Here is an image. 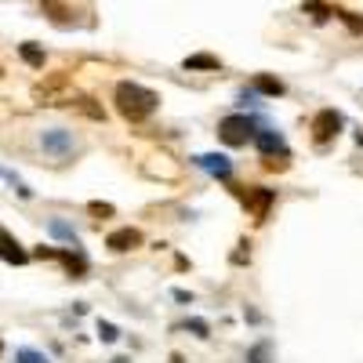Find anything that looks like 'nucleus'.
Instances as JSON below:
<instances>
[{"label": "nucleus", "instance_id": "15", "mask_svg": "<svg viewBox=\"0 0 363 363\" xmlns=\"http://www.w3.org/2000/svg\"><path fill=\"white\" fill-rule=\"evenodd\" d=\"M15 359H18V363H48V356H44V352H37V349H18V352H15Z\"/></svg>", "mask_w": 363, "mask_h": 363}, {"label": "nucleus", "instance_id": "9", "mask_svg": "<svg viewBox=\"0 0 363 363\" xmlns=\"http://www.w3.org/2000/svg\"><path fill=\"white\" fill-rule=\"evenodd\" d=\"M138 244H142V233H138V229H116V233L106 236V247L116 251V255H124V251H131V247H138Z\"/></svg>", "mask_w": 363, "mask_h": 363}, {"label": "nucleus", "instance_id": "5", "mask_svg": "<svg viewBox=\"0 0 363 363\" xmlns=\"http://www.w3.org/2000/svg\"><path fill=\"white\" fill-rule=\"evenodd\" d=\"M255 145L258 153L269 160V157H287V138L277 131V128H258L255 131Z\"/></svg>", "mask_w": 363, "mask_h": 363}, {"label": "nucleus", "instance_id": "7", "mask_svg": "<svg viewBox=\"0 0 363 363\" xmlns=\"http://www.w3.org/2000/svg\"><path fill=\"white\" fill-rule=\"evenodd\" d=\"M244 203H247V211H251V215L262 222V218L269 215V207L277 203V193H272V189H262V186H255V189H247Z\"/></svg>", "mask_w": 363, "mask_h": 363}, {"label": "nucleus", "instance_id": "20", "mask_svg": "<svg viewBox=\"0 0 363 363\" xmlns=\"http://www.w3.org/2000/svg\"><path fill=\"white\" fill-rule=\"evenodd\" d=\"M113 363H131V359H113Z\"/></svg>", "mask_w": 363, "mask_h": 363}, {"label": "nucleus", "instance_id": "3", "mask_svg": "<svg viewBox=\"0 0 363 363\" xmlns=\"http://www.w3.org/2000/svg\"><path fill=\"white\" fill-rule=\"evenodd\" d=\"M40 145H44V153H51L55 160H66V157L77 153V138H73V131H66V128L44 131V135H40Z\"/></svg>", "mask_w": 363, "mask_h": 363}, {"label": "nucleus", "instance_id": "11", "mask_svg": "<svg viewBox=\"0 0 363 363\" xmlns=\"http://www.w3.org/2000/svg\"><path fill=\"white\" fill-rule=\"evenodd\" d=\"M255 91H262V95H269V99H280L284 95V80H277V77H255Z\"/></svg>", "mask_w": 363, "mask_h": 363}, {"label": "nucleus", "instance_id": "16", "mask_svg": "<svg viewBox=\"0 0 363 363\" xmlns=\"http://www.w3.org/2000/svg\"><path fill=\"white\" fill-rule=\"evenodd\" d=\"M99 338H102V342H116V338H120V330H116L113 323L99 320Z\"/></svg>", "mask_w": 363, "mask_h": 363}, {"label": "nucleus", "instance_id": "17", "mask_svg": "<svg viewBox=\"0 0 363 363\" xmlns=\"http://www.w3.org/2000/svg\"><path fill=\"white\" fill-rule=\"evenodd\" d=\"M44 11H55V22H62V18H66V8L58 4V0H44Z\"/></svg>", "mask_w": 363, "mask_h": 363}, {"label": "nucleus", "instance_id": "18", "mask_svg": "<svg viewBox=\"0 0 363 363\" xmlns=\"http://www.w3.org/2000/svg\"><path fill=\"white\" fill-rule=\"evenodd\" d=\"M186 327L193 330V335H196V338H207V323H203V320H189Z\"/></svg>", "mask_w": 363, "mask_h": 363}, {"label": "nucleus", "instance_id": "13", "mask_svg": "<svg viewBox=\"0 0 363 363\" xmlns=\"http://www.w3.org/2000/svg\"><path fill=\"white\" fill-rule=\"evenodd\" d=\"M18 51H22V58H26V62L33 66V69H40V66H44V51H40L37 44H22Z\"/></svg>", "mask_w": 363, "mask_h": 363}, {"label": "nucleus", "instance_id": "19", "mask_svg": "<svg viewBox=\"0 0 363 363\" xmlns=\"http://www.w3.org/2000/svg\"><path fill=\"white\" fill-rule=\"evenodd\" d=\"M91 215H113L109 203H91Z\"/></svg>", "mask_w": 363, "mask_h": 363}, {"label": "nucleus", "instance_id": "4", "mask_svg": "<svg viewBox=\"0 0 363 363\" xmlns=\"http://www.w3.org/2000/svg\"><path fill=\"white\" fill-rule=\"evenodd\" d=\"M342 113H335V109H320L316 116H313V138L320 142V145H327L330 138H338V131H342Z\"/></svg>", "mask_w": 363, "mask_h": 363}, {"label": "nucleus", "instance_id": "21", "mask_svg": "<svg viewBox=\"0 0 363 363\" xmlns=\"http://www.w3.org/2000/svg\"><path fill=\"white\" fill-rule=\"evenodd\" d=\"M0 349H4V345H0Z\"/></svg>", "mask_w": 363, "mask_h": 363}, {"label": "nucleus", "instance_id": "14", "mask_svg": "<svg viewBox=\"0 0 363 363\" xmlns=\"http://www.w3.org/2000/svg\"><path fill=\"white\" fill-rule=\"evenodd\" d=\"M247 363H272V345H269V342H258V345L247 352Z\"/></svg>", "mask_w": 363, "mask_h": 363}, {"label": "nucleus", "instance_id": "1", "mask_svg": "<svg viewBox=\"0 0 363 363\" xmlns=\"http://www.w3.org/2000/svg\"><path fill=\"white\" fill-rule=\"evenodd\" d=\"M157 106H160L157 91H149V87H142L135 80H120L116 84V109L124 113L128 120H145Z\"/></svg>", "mask_w": 363, "mask_h": 363}, {"label": "nucleus", "instance_id": "12", "mask_svg": "<svg viewBox=\"0 0 363 363\" xmlns=\"http://www.w3.org/2000/svg\"><path fill=\"white\" fill-rule=\"evenodd\" d=\"M222 62L215 55H193V58H186V69H218Z\"/></svg>", "mask_w": 363, "mask_h": 363}, {"label": "nucleus", "instance_id": "8", "mask_svg": "<svg viewBox=\"0 0 363 363\" xmlns=\"http://www.w3.org/2000/svg\"><path fill=\"white\" fill-rule=\"evenodd\" d=\"M0 262H11V265H26L29 262V255L22 251V244L8 229H0Z\"/></svg>", "mask_w": 363, "mask_h": 363}, {"label": "nucleus", "instance_id": "10", "mask_svg": "<svg viewBox=\"0 0 363 363\" xmlns=\"http://www.w3.org/2000/svg\"><path fill=\"white\" fill-rule=\"evenodd\" d=\"M48 233H51L55 240H66L69 247H80V236H77V229H73V225H66L62 218H51V222H48Z\"/></svg>", "mask_w": 363, "mask_h": 363}, {"label": "nucleus", "instance_id": "6", "mask_svg": "<svg viewBox=\"0 0 363 363\" xmlns=\"http://www.w3.org/2000/svg\"><path fill=\"white\" fill-rule=\"evenodd\" d=\"M193 164H196L200 171H207L211 178H222V182L233 174V160L222 157V153H200V157H193Z\"/></svg>", "mask_w": 363, "mask_h": 363}, {"label": "nucleus", "instance_id": "2", "mask_svg": "<svg viewBox=\"0 0 363 363\" xmlns=\"http://www.w3.org/2000/svg\"><path fill=\"white\" fill-rule=\"evenodd\" d=\"M255 131H258L255 120L244 116V113H233V116L218 120V138L225 145H247V142H255Z\"/></svg>", "mask_w": 363, "mask_h": 363}]
</instances>
